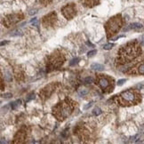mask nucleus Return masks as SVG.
Returning a JSON list of instances; mask_svg holds the SVG:
<instances>
[{"label":"nucleus","mask_w":144,"mask_h":144,"mask_svg":"<svg viewBox=\"0 0 144 144\" xmlns=\"http://www.w3.org/2000/svg\"><path fill=\"white\" fill-rule=\"evenodd\" d=\"M81 3L86 7H93L99 4L100 0H81Z\"/></svg>","instance_id":"f8f14e48"},{"label":"nucleus","mask_w":144,"mask_h":144,"mask_svg":"<svg viewBox=\"0 0 144 144\" xmlns=\"http://www.w3.org/2000/svg\"><path fill=\"white\" fill-rule=\"evenodd\" d=\"M96 53H97V51H96V50H93V51L89 52V53H87V55H88V57H92V56H93V55L95 54Z\"/></svg>","instance_id":"b1692460"},{"label":"nucleus","mask_w":144,"mask_h":144,"mask_svg":"<svg viewBox=\"0 0 144 144\" xmlns=\"http://www.w3.org/2000/svg\"><path fill=\"white\" fill-rule=\"evenodd\" d=\"M93 114L94 116H99L100 114H102V110H101L100 108H95V109L93 110Z\"/></svg>","instance_id":"dca6fc26"},{"label":"nucleus","mask_w":144,"mask_h":144,"mask_svg":"<svg viewBox=\"0 0 144 144\" xmlns=\"http://www.w3.org/2000/svg\"><path fill=\"white\" fill-rule=\"evenodd\" d=\"M96 81H97L98 85L100 87L102 88L103 91L106 90H109V91H112L113 89V84L111 82H113V79L110 78L109 77H106L104 75H98L97 78H96Z\"/></svg>","instance_id":"423d86ee"},{"label":"nucleus","mask_w":144,"mask_h":144,"mask_svg":"<svg viewBox=\"0 0 144 144\" xmlns=\"http://www.w3.org/2000/svg\"><path fill=\"white\" fill-rule=\"evenodd\" d=\"M61 12L64 15L66 19L68 20H71L74 16H76L77 14V8H76V4L71 3V4H68L65 6H63L61 8Z\"/></svg>","instance_id":"0eeeda50"},{"label":"nucleus","mask_w":144,"mask_h":144,"mask_svg":"<svg viewBox=\"0 0 144 144\" xmlns=\"http://www.w3.org/2000/svg\"><path fill=\"white\" fill-rule=\"evenodd\" d=\"M39 1H40V2L42 3L43 4H45H45H49V3L51 2L52 0H39Z\"/></svg>","instance_id":"393cba45"},{"label":"nucleus","mask_w":144,"mask_h":144,"mask_svg":"<svg viewBox=\"0 0 144 144\" xmlns=\"http://www.w3.org/2000/svg\"><path fill=\"white\" fill-rule=\"evenodd\" d=\"M54 84H51V85H47V86H45L44 89L41 91V93H39V95L42 97L43 100H45L46 98H48L49 96L51 95L52 93L53 92V90H54Z\"/></svg>","instance_id":"9d476101"},{"label":"nucleus","mask_w":144,"mask_h":144,"mask_svg":"<svg viewBox=\"0 0 144 144\" xmlns=\"http://www.w3.org/2000/svg\"><path fill=\"white\" fill-rule=\"evenodd\" d=\"M23 129H21L20 131H19L17 133V135L15 137V142H21L23 140H25V137H26V132L22 131Z\"/></svg>","instance_id":"ddd939ff"},{"label":"nucleus","mask_w":144,"mask_h":144,"mask_svg":"<svg viewBox=\"0 0 144 144\" xmlns=\"http://www.w3.org/2000/svg\"><path fill=\"white\" fill-rule=\"evenodd\" d=\"M6 44H8V42H7V41H5V42H2V43H1V45H6Z\"/></svg>","instance_id":"cd10ccee"},{"label":"nucleus","mask_w":144,"mask_h":144,"mask_svg":"<svg viewBox=\"0 0 144 144\" xmlns=\"http://www.w3.org/2000/svg\"><path fill=\"white\" fill-rule=\"evenodd\" d=\"M114 44H111V43H110V44H106V45H103V49H105V50H110L111 48H113L114 46Z\"/></svg>","instance_id":"f3484780"},{"label":"nucleus","mask_w":144,"mask_h":144,"mask_svg":"<svg viewBox=\"0 0 144 144\" xmlns=\"http://www.w3.org/2000/svg\"><path fill=\"white\" fill-rule=\"evenodd\" d=\"M142 53L141 47L137 41H132L122 46L118 52V64H126L131 62L136 57H138Z\"/></svg>","instance_id":"f257e3e1"},{"label":"nucleus","mask_w":144,"mask_h":144,"mask_svg":"<svg viewBox=\"0 0 144 144\" xmlns=\"http://www.w3.org/2000/svg\"><path fill=\"white\" fill-rule=\"evenodd\" d=\"M78 61H79L78 58H75V59H73L72 61H70V62H69V65L73 66V65H75V64H77V63H78Z\"/></svg>","instance_id":"6ab92c4d"},{"label":"nucleus","mask_w":144,"mask_h":144,"mask_svg":"<svg viewBox=\"0 0 144 144\" xmlns=\"http://www.w3.org/2000/svg\"><path fill=\"white\" fill-rule=\"evenodd\" d=\"M93 106V102H90V103H87L85 106H84V108H83V110H88V109H90V108Z\"/></svg>","instance_id":"412c9836"},{"label":"nucleus","mask_w":144,"mask_h":144,"mask_svg":"<svg viewBox=\"0 0 144 144\" xmlns=\"http://www.w3.org/2000/svg\"><path fill=\"white\" fill-rule=\"evenodd\" d=\"M78 93H79V95L85 96V95H86V94H87V93H88V90H86V89L78 90Z\"/></svg>","instance_id":"a211bd4d"},{"label":"nucleus","mask_w":144,"mask_h":144,"mask_svg":"<svg viewBox=\"0 0 144 144\" xmlns=\"http://www.w3.org/2000/svg\"><path fill=\"white\" fill-rule=\"evenodd\" d=\"M128 73L131 74H140V75H144V60H142L138 65L135 68H132L131 71H129Z\"/></svg>","instance_id":"9b49d317"},{"label":"nucleus","mask_w":144,"mask_h":144,"mask_svg":"<svg viewBox=\"0 0 144 144\" xmlns=\"http://www.w3.org/2000/svg\"><path fill=\"white\" fill-rule=\"evenodd\" d=\"M141 93L136 90H126L118 95V103L122 106L136 105L141 102Z\"/></svg>","instance_id":"7ed1b4c3"},{"label":"nucleus","mask_w":144,"mask_h":144,"mask_svg":"<svg viewBox=\"0 0 144 144\" xmlns=\"http://www.w3.org/2000/svg\"><path fill=\"white\" fill-rule=\"evenodd\" d=\"M12 93H4V98H6V99H7V98L12 97Z\"/></svg>","instance_id":"a878e982"},{"label":"nucleus","mask_w":144,"mask_h":144,"mask_svg":"<svg viewBox=\"0 0 144 144\" xmlns=\"http://www.w3.org/2000/svg\"><path fill=\"white\" fill-rule=\"evenodd\" d=\"M76 104L77 103H75L70 99L63 100V101H61V102H59V103L57 104L55 107H53V116L58 120H60V121L64 120L73 112Z\"/></svg>","instance_id":"f03ea898"},{"label":"nucleus","mask_w":144,"mask_h":144,"mask_svg":"<svg viewBox=\"0 0 144 144\" xmlns=\"http://www.w3.org/2000/svg\"><path fill=\"white\" fill-rule=\"evenodd\" d=\"M142 28V24L135 22V23H132L129 27L124 28V31H127L129 30V29H132V28Z\"/></svg>","instance_id":"2eb2a0df"},{"label":"nucleus","mask_w":144,"mask_h":144,"mask_svg":"<svg viewBox=\"0 0 144 144\" xmlns=\"http://www.w3.org/2000/svg\"><path fill=\"white\" fill-rule=\"evenodd\" d=\"M30 22L33 24V26H37V18H33L30 20Z\"/></svg>","instance_id":"5701e85b"},{"label":"nucleus","mask_w":144,"mask_h":144,"mask_svg":"<svg viewBox=\"0 0 144 144\" xmlns=\"http://www.w3.org/2000/svg\"><path fill=\"white\" fill-rule=\"evenodd\" d=\"M85 82L86 84H91V83H93V77H85Z\"/></svg>","instance_id":"aec40b11"},{"label":"nucleus","mask_w":144,"mask_h":144,"mask_svg":"<svg viewBox=\"0 0 144 144\" xmlns=\"http://www.w3.org/2000/svg\"><path fill=\"white\" fill-rule=\"evenodd\" d=\"M91 69L93 70H97V71H102L104 69V66L102 64H99V63H93L91 65Z\"/></svg>","instance_id":"4468645a"},{"label":"nucleus","mask_w":144,"mask_h":144,"mask_svg":"<svg viewBox=\"0 0 144 144\" xmlns=\"http://www.w3.org/2000/svg\"><path fill=\"white\" fill-rule=\"evenodd\" d=\"M23 18V14L22 13H13L10 14L8 16H6L4 19V23L5 24L6 27H10L11 25L15 24L16 22L20 21L21 19Z\"/></svg>","instance_id":"6e6552de"},{"label":"nucleus","mask_w":144,"mask_h":144,"mask_svg":"<svg viewBox=\"0 0 144 144\" xmlns=\"http://www.w3.org/2000/svg\"><path fill=\"white\" fill-rule=\"evenodd\" d=\"M126 81V79H119L118 81V85H119V86H121V85H124V83Z\"/></svg>","instance_id":"4be33fe9"},{"label":"nucleus","mask_w":144,"mask_h":144,"mask_svg":"<svg viewBox=\"0 0 144 144\" xmlns=\"http://www.w3.org/2000/svg\"><path fill=\"white\" fill-rule=\"evenodd\" d=\"M57 20V15L55 12H51V13L45 15L43 18V25L45 27L53 26L55 24V21Z\"/></svg>","instance_id":"1a4fd4ad"},{"label":"nucleus","mask_w":144,"mask_h":144,"mask_svg":"<svg viewBox=\"0 0 144 144\" xmlns=\"http://www.w3.org/2000/svg\"><path fill=\"white\" fill-rule=\"evenodd\" d=\"M122 25H123V19H122L121 14H118L116 16L110 18L105 25V29L108 37H110L113 35L117 34V32L119 31L120 28H122Z\"/></svg>","instance_id":"20e7f679"},{"label":"nucleus","mask_w":144,"mask_h":144,"mask_svg":"<svg viewBox=\"0 0 144 144\" xmlns=\"http://www.w3.org/2000/svg\"><path fill=\"white\" fill-rule=\"evenodd\" d=\"M17 103V102H12V103H11V107H12V109H15V107H16L18 104H16Z\"/></svg>","instance_id":"bb28decb"},{"label":"nucleus","mask_w":144,"mask_h":144,"mask_svg":"<svg viewBox=\"0 0 144 144\" xmlns=\"http://www.w3.org/2000/svg\"><path fill=\"white\" fill-rule=\"evenodd\" d=\"M64 61H65V57L61 53H52V55L49 57L48 62H47V69L48 70H53V69H55L57 68L61 67L64 63Z\"/></svg>","instance_id":"39448f33"}]
</instances>
